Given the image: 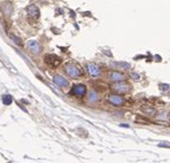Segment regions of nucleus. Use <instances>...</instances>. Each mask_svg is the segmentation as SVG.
I'll return each instance as SVG.
<instances>
[{"label":"nucleus","instance_id":"nucleus-1","mask_svg":"<svg viewBox=\"0 0 170 163\" xmlns=\"http://www.w3.org/2000/svg\"><path fill=\"white\" fill-rule=\"evenodd\" d=\"M65 71L71 78H79V77H82V75H83V70L81 69V67L75 65V63H68V65H65Z\"/></svg>","mask_w":170,"mask_h":163},{"label":"nucleus","instance_id":"nucleus-2","mask_svg":"<svg viewBox=\"0 0 170 163\" xmlns=\"http://www.w3.org/2000/svg\"><path fill=\"white\" fill-rule=\"evenodd\" d=\"M112 90L118 94H125L130 91V86L123 82H114V84L112 85Z\"/></svg>","mask_w":170,"mask_h":163},{"label":"nucleus","instance_id":"nucleus-3","mask_svg":"<svg viewBox=\"0 0 170 163\" xmlns=\"http://www.w3.org/2000/svg\"><path fill=\"white\" fill-rule=\"evenodd\" d=\"M108 102H109L112 106L121 107L124 105L125 100H124V98L121 97L118 93H114V94H110V95L108 97Z\"/></svg>","mask_w":170,"mask_h":163},{"label":"nucleus","instance_id":"nucleus-4","mask_svg":"<svg viewBox=\"0 0 170 163\" xmlns=\"http://www.w3.org/2000/svg\"><path fill=\"white\" fill-rule=\"evenodd\" d=\"M71 94L77 97V98H83L86 94V86L83 84H77L75 85L71 90Z\"/></svg>","mask_w":170,"mask_h":163},{"label":"nucleus","instance_id":"nucleus-5","mask_svg":"<svg viewBox=\"0 0 170 163\" xmlns=\"http://www.w3.org/2000/svg\"><path fill=\"white\" fill-rule=\"evenodd\" d=\"M26 47L32 53V54H39L41 52V46L40 44L38 43L37 40H29L28 41V44H26Z\"/></svg>","mask_w":170,"mask_h":163},{"label":"nucleus","instance_id":"nucleus-6","mask_svg":"<svg viewBox=\"0 0 170 163\" xmlns=\"http://www.w3.org/2000/svg\"><path fill=\"white\" fill-rule=\"evenodd\" d=\"M45 61H46V63L49 65V67H52V68H57V65L61 63V59L57 55H52V54H49V55H46L45 57Z\"/></svg>","mask_w":170,"mask_h":163},{"label":"nucleus","instance_id":"nucleus-7","mask_svg":"<svg viewBox=\"0 0 170 163\" xmlns=\"http://www.w3.org/2000/svg\"><path fill=\"white\" fill-rule=\"evenodd\" d=\"M26 13H28L29 18H32V20H37V18L39 17V15H40L39 8H38L36 5H30V6L26 8Z\"/></svg>","mask_w":170,"mask_h":163},{"label":"nucleus","instance_id":"nucleus-8","mask_svg":"<svg viewBox=\"0 0 170 163\" xmlns=\"http://www.w3.org/2000/svg\"><path fill=\"white\" fill-rule=\"evenodd\" d=\"M53 82L59 87H68L69 86V81L67 78H65L63 76H61V75H55L53 77Z\"/></svg>","mask_w":170,"mask_h":163},{"label":"nucleus","instance_id":"nucleus-9","mask_svg":"<svg viewBox=\"0 0 170 163\" xmlns=\"http://www.w3.org/2000/svg\"><path fill=\"white\" fill-rule=\"evenodd\" d=\"M86 70H88L90 76H92V77H98L101 73L100 68L97 65H94V63H88L86 65Z\"/></svg>","mask_w":170,"mask_h":163},{"label":"nucleus","instance_id":"nucleus-10","mask_svg":"<svg viewBox=\"0 0 170 163\" xmlns=\"http://www.w3.org/2000/svg\"><path fill=\"white\" fill-rule=\"evenodd\" d=\"M109 79L112 82H123L125 79V75L120 71H112L109 73Z\"/></svg>","mask_w":170,"mask_h":163},{"label":"nucleus","instance_id":"nucleus-11","mask_svg":"<svg viewBox=\"0 0 170 163\" xmlns=\"http://www.w3.org/2000/svg\"><path fill=\"white\" fill-rule=\"evenodd\" d=\"M0 8H1L2 13H4L6 16H10L12 13H13V6H12L10 2H4Z\"/></svg>","mask_w":170,"mask_h":163},{"label":"nucleus","instance_id":"nucleus-12","mask_svg":"<svg viewBox=\"0 0 170 163\" xmlns=\"http://www.w3.org/2000/svg\"><path fill=\"white\" fill-rule=\"evenodd\" d=\"M88 100H89L90 102H97V101H99V95H98L97 92L91 91L89 94H88Z\"/></svg>","mask_w":170,"mask_h":163},{"label":"nucleus","instance_id":"nucleus-13","mask_svg":"<svg viewBox=\"0 0 170 163\" xmlns=\"http://www.w3.org/2000/svg\"><path fill=\"white\" fill-rule=\"evenodd\" d=\"M2 102H4V105L9 106V105L13 102V98H12V95H9V94H4V95H2Z\"/></svg>","mask_w":170,"mask_h":163},{"label":"nucleus","instance_id":"nucleus-14","mask_svg":"<svg viewBox=\"0 0 170 163\" xmlns=\"http://www.w3.org/2000/svg\"><path fill=\"white\" fill-rule=\"evenodd\" d=\"M141 110H143L145 114L155 115V109H154V108H151V107H144V108H141Z\"/></svg>","mask_w":170,"mask_h":163},{"label":"nucleus","instance_id":"nucleus-15","mask_svg":"<svg viewBox=\"0 0 170 163\" xmlns=\"http://www.w3.org/2000/svg\"><path fill=\"white\" fill-rule=\"evenodd\" d=\"M170 89V86L168 84H161L160 85V90L161 91H168Z\"/></svg>","mask_w":170,"mask_h":163},{"label":"nucleus","instance_id":"nucleus-16","mask_svg":"<svg viewBox=\"0 0 170 163\" xmlns=\"http://www.w3.org/2000/svg\"><path fill=\"white\" fill-rule=\"evenodd\" d=\"M131 77H132V79H135V81H139V77H140V76L136 73H131Z\"/></svg>","mask_w":170,"mask_h":163},{"label":"nucleus","instance_id":"nucleus-17","mask_svg":"<svg viewBox=\"0 0 170 163\" xmlns=\"http://www.w3.org/2000/svg\"><path fill=\"white\" fill-rule=\"evenodd\" d=\"M10 37L14 39L15 44H17V45H21V39H20V38H17V37H15V36H10Z\"/></svg>","mask_w":170,"mask_h":163},{"label":"nucleus","instance_id":"nucleus-18","mask_svg":"<svg viewBox=\"0 0 170 163\" xmlns=\"http://www.w3.org/2000/svg\"><path fill=\"white\" fill-rule=\"evenodd\" d=\"M159 146L160 147H170V145H167V144H160Z\"/></svg>","mask_w":170,"mask_h":163},{"label":"nucleus","instance_id":"nucleus-19","mask_svg":"<svg viewBox=\"0 0 170 163\" xmlns=\"http://www.w3.org/2000/svg\"><path fill=\"white\" fill-rule=\"evenodd\" d=\"M168 118H169V121H170V114H169V117H168Z\"/></svg>","mask_w":170,"mask_h":163}]
</instances>
